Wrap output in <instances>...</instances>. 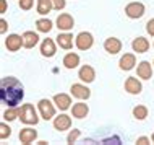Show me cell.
Instances as JSON below:
<instances>
[{
    "label": "cell",
    "mask_w": 154,
    "mask_h": 145,
    "mask_svg": "<svg viewBox=\"0 0 154 145\" xmlns=\"http://www.w3.org/2000/svg\"><path fill=\"white\" fill-rule=\"evenodd\" d=\"M24 98V88L16 77H3L0 82V99L7 106H20Z\"/></svg>",
    "instance_id": "6da1fadb"
},
{
    "label": "cell",
    "mask_w": 154,
    "mask_h": 145,
    "mask_svg": "<svg viewBox=\"0 0 154 145\" xmlns=\"http://www.w3.org/2000/svg\"><path fill=\"white\" fill-rule=\"evenodd\" d=\"M41 119L39 111L34 108V105L31 103H24V105L20 106V121L26 126H36Z\"/></svg>",
    "instance_id": "7a4b0ae2"
},
{
    "label": "cell",
    "mask_w": 154,
    "mask_h": 145,
    "mask_svg": "<svg viewBox=\"0 0 154 145\" xmlns=\"http://www.w3.org/2000/svg\"><path fill=\"white\" fill-rule=\"evenodd\" d=\"M55 109H57L55 103L47 98H42L37 101V111L41 114V119H44V121H51V119L55 118Z\"/></svg>",
    "instance_id": "3957f363"
},
{
    "label": "cell",
    "mask_w": 154,
    "mask_h": 145,
    "mask_svg": "<svg viewBox=\"0 0 154 145\" xmlns=\"http://www.w3.org/2000/svg\"><path fill=\"white\" fill-rule=\"evenodd\" d=\"M75 46L80 49V51H89L94 46V36L89 31L78 33L76 38H75Z\"/></svg>",
    "instance_id": "277c9868"
},
{
    "label": "cell",
    "mask_w": 154,
    "mask_h": 145,
    "mask_svg": "<svg viewBox=\"0 0 154 145\" xmlns=\"http://www.w3.org/2000/svg\"><path fill=\"white\" fill-rule=\"evenodd\" d=\"M144 11H146V7H144V3H141V2H130L127 7H125V15H127L130 20L141 18V16L144 15Z\"/></svg>",
    "instance_id": "5b68a950"
},
{
    "label": "cell",
    "mask_w": 154,
    "mask_h": 145,
    "mask_svg": "<svg viewBox=\"0 0 154 145\" xmlns=\"http://www.w3.org/2000/svg\"><path fill=\"white\" fill-rule=\"evenodd\" d=\"M70 95H72L73 98L76 99H81V101H85V99H89L91 96V90L86 86V83H73L70 86Z\"/></svg>",
    "instance_id": "8992f818"
},
{
    "label": "cell",
    "mask_w": 154,
    "mask_h": 145,
    "mask_svg": "<svg viewBox=\"0 0 154 145\" xmlns=\"http://www.w3.org/2000/svg\"><path fill=\"white\" fill-rule=\"evenodd\" d=\"M57 41H54L51 38H45L42 39V43H41V46H39V52H41V56L42 57H47V59H51V57L55 56V52H57Z\"/></svg>",
    "instance_id": "52a82bcc"
},
{
    "label": "cell",
    "mask_w": 154,
    "mask_h": 145,
    "mask_svg": "<svg viewBox=\"0 0 154 145\" xmlns=\"http://www.w3.org/2000/svg\"><path fill=\"white\" fill-rule=\"evenodd\" d=\"M5 47L8 49V52H18L20 49L23 47V34H16V33H11L5 38Z\"/></svg>",
    "instance_id": "ba28073f"
},
{
    "label": "cell",
    "mask_w": 154,
    "mask_h": 145,
    "mask_svg": "<svg viewBox=\"0 0 154 145\" xmlns=\"http://www.w3.org/2000/svg\"><path fill=\"white\" fill-rule=\"evenodd\" d=\"M73 118V116H72ZM72 118H70L68 114L62 113L59 116H55V118L52 119V124H54V129L59 130V132H63V130H68L70 127H72Z\"/></svg>",
    "instance_id": "9c48e42d"
},
{
    "label": "cell",
    "mask_w": 154,
    "mask_h": 145,
    "mask_svg": "<svg viewBox=\"0 0 154 145\" xmlns=\"http://www.w3.org/2000/svg\"><path fill=\"white\" fill-rule=\"evenodd\" d=\"M78 78L83 82V83H93V82L96 80V70L93 65H88V64H85V65H81L80 70H78Z\"/></svg>",
    "instance_id": "30bf717a"
},
{
    "label": "cell",
    "mask_w": 154,
    "mask_h": 145,
    "mask_svg": "<svg viewBox=\"0 0 154 145\" xmlns=\"http://www.w3.org/2000/svg\"><path fill=\"white\" fill-rule=\"evenodd\" d=\"M55 24L59 28V31H70L75 26V20L70 13H60L55 20Z\"/></svg>",
    "instance_id": "8fae6325"
},
{
    "label": "cell",
    "mask_w": 154,
    "mask_h": 145,
    "mask_svg": "<svg viewBox=\"0 0 154 145\" xmlns=\"http://www.w3.org/2000/svg\"><path fill=\"white\" fill-rule=\"evenodd\" d=\"M123 88H125V92L130 93V95H140L143 92V85H141L140 77H128L125 80Z\"/></svg>",
    "instance_id": "7c38bea8"
},
{
    "label": "cell",
    "mask_w": 154,
    "mask_h": 145,
    "mask_svg": "<svg viewBox=\"0 0 154 145\" xmlns=\"http://www.w3.org/2000/svg\"><path fill=\"white\" fill-rule=\"evenodd\" d=\"M152 72H154V67L151 65V62H148V60H141L138 64V67H136V75L141 80H151Z\"/></svg>",
    "instance_id": "4fadbf2b"
},
{
    "label": "cell",
    "mask_w": 154,
    "mask_h": 145,
    "mask_svg": "<svg viewBox=\"0 0 154 145\" xmlns=\"http://www.w3.org/2000/svg\"><path fill=\"white\" fill-rule=\"evenodd\" d=\"M52 101L55 103L57 109H60V111L72 109V96L66 95V93H57L55 96L52 98Z\"/></svg>",
    "instance_id": "5bb4252c"
},
{
    "label": "cell",
    "mask_w": 154,
    "mask_h": 145,
    "mask_svg": "<svg viewBox=\"0 0 154 145\" xmlns=\"http://www.w3.org/2000/svg\"><path fill=\"white\" fill-rule=\"evenodd\" d=\"M57 44H59L60 49H65V51H70L73 47V34L70 31H60L59 36H57Z\"/></svg>",
    "instance_id": "9a60e30c"
},
{
    "label": "cell",
    "mask_w": 154,
    "mask_h": 145,
    "mask_svg": "<svg viewBox=\"0 0 154 145\" xmlns=\"http://www.w3.org/2000/svg\"><path fill=\"white\" fill-rule=\"evenodd\" d=\"M104 51L109 52L110 56H115V54H119L122 51V41L119 38H114V36H110V38H107L104 41Z\"/></svg>",
    "instance_id": "2e32d148"
},
{
    "label": "cell",
    "mask_w": 154,
    "mask_h": 145,
    "mask_svg": "<svg viewBox=\"0 0 154 145\" xmlns=\"http://www.w3.org/2000/svg\"><path fill=\"white\" fill-rule=\"evenodd\" d=\"M119 67H120V70H127V72L128 70H133L136 67V56L131 52H125L119 60Z\"/></svg>",
    "instance_id": "e0dca14e"
},
{
    "label": "cell",
    "mask_w": 154,
    "mask_h": 145,
    "mask_svg": "<svg viewBox=\"0 0 154 145\" xmlns=\"http://www.w3.org/2000/svg\"><path fill=\"white\" fill-rule=\"evenodd\" d=\"M20 142L24 143V145H29L32 142H36L37 139V130H34V127H23L21 130H20Z\"/></svg>",
    "instance_id": "ac0fdd59"
},
{
    "label": "cell",
    "mask_w": 154,
    "mask_h": 145,
    "mask_svg": "<svg viewBox=\"0 0 154 145\" xmlns=\"http://www.w3.org/2000/svg\"><path fill=\"white\" fill-rule=\"evenodd\" d=\"M149 47H151V44H149V41L144 38V36H138V38H135L131 41V49H133V52H136V54L148 52Z\"/></svg>",
    "instance_id": "d6986e66"
},
{
    "label": "cell",
    "mask_w": 154,
    "mask_h": 145,
    "mask_svg": "<svg viewBox=\"0 0 154 145\" xmlns=\"http://www.w3.org/2000/svg\"><path fill=\"white\" fill-rule=\"evenodd\" d=\"M88 114H89V106L85 101H81V99L72 106V116L75 119H85Z\"/></svg>",
    "instance_id": "ffe728a7"
},
{
    "label": "cell",
    "mask_w": 154,
    "mask_h": 145,
    "mask_svg": "<svg viewBox=\"0 0 154 145\" xmlns=\"http://www.w3.org/2000/svg\"><path fill=\"white\" fill-rule=\"evenodd\" d=\"M39 43V34L34 31H24L23 33V47L24 49H32Z\"/></svg>",
    "instance_id": "44dd1931"
},
{
    "label": "cell",
    "mask_w": 154,
    "mask_h": 145,
    "mask_svg": "<svg viewBox=\"0 0 154 145\" xmlns=\"http://www.w3.org/2000/svg\"><path fill=\"white\" fill-rule=\"evenodd\" d=\"M80 62H81V59L76 52H66L63 56V67L68 69V70L76 69L78 65H80Z\"/></svg>",
    "instance_id": "7402d4cb"
},
{
    "label": "cell",
    "mask_w": 154,
    "mask_h": 145,
    "mask_svg": "<svg viewBox=\"0 0 154 145\" xmlns=\"http://www.w3.org/2000/svg\"><path fill=\"white\" fill-rule=\"evenodd\" d=\"M51 10H54V5H52V0H36V11L39 15H49Z\"/></svg>",
    "instance_id": "603a6c76"
},
{
    "label": "cell",
    "mask_w": 154,
    "mask_h": 145,
    "mask_svg": "<svg viewBox=\"0 0 154 145\" xmlns=\"http://www.w3.org/2000/svg\"><path fill=\"white\" fill-rule=\"evenodd\" d=\"M52 28H54V23H52V20H49V18H39V20H36V30L37 33H51L52 31Z\"/></svg>",
    "instance_id": "cb8c5ba5"
},
{
    "label": "cell",
    "mask_w": 154,
    "mask_h": 145,
    "mask_svg": "<svg viewBox=\"0 0 154 145\" xmlns=\"http://www.w3.org/2000/svg\"><path fill=\"white\" fill-rule=\"evenodd\" d=\"M133 118L136 119V121H144V119L148 118V114H149V109L144 105H136L135 108H133Z\"/></svg>",
    "instance_id": "d4e9b609"
},
{
    "label": "cell",
    "mask_w": 154,
    "mask_h": 145,
    "mask_svg": "<svg viewBox=\"0 0 154 145\" xmlns=\"http://www.w3.org/2000/svg\"><path fill=\"white\" fill-rule=\"evenodd\" d=\"M15 119H20V106H8L7 111L3 113V121H15Z\"/></svg>",
    "instance_id": "484cf974"
},
{
    "label": "cell",
    "mask_w": 154,
    "mask_h": 145,
    "mask_svg": "<svg viewBox=\"0 0 154 145\" xmlns=\"http://www.w3.org/2000/svg\"><path fill=\"white\" fill-rule=\"evenodd\" d=\"M10 135H11V127L7 126V122H2V124H0V139L7 140Z\"/></svg>",
    "instance_id": "4316f807"
},
{
    "label": "cell",
    "mask_w": 154,
    "mask_h": 145,
    "mask_svg": "<svg viewBox=\"0 0 154 145\" xmlns=\"http://www.w3.org/2000/svg\"><path fill=\"white\" fill-rule=\"evenodd\" d=\"M81 135V130L80 129H73L68 132V135H66V143H75L78 139H80Z\"/></svg>",
    "instance_id": "83f0119b"
},
{
    "label": "cell",
    "mask_w": 154,
    "mask_h": 145,
    "mask_svg": "<svg viewBox=\"0 0 154 145\" xmlns=\"http://www.w3.org/2000/svg\"><path fill=\"white\" fill-rule=\"evenodd\" d=\"M18 5H20L21 10L28 11V10L32 8V5H34V0H18Z\"/></svg>",
    "instance_id": "f1b7e54d"
},
{
    "label": "cell",
    "mask_w": 154,
    "mask_h": 145,
    "mask_svg": "<svg viewBox=\"0 0 154 145\" xmlns=\"http://www.w3.org/2000/svg\"><path fill=\"white\" fill-rule=\"evenodd\" d=\"M52 5H54V10L60 11L66 7V0H52Z\"/></svg>",
    "instance_id": "f546056e"
},
{
    "label": "cell",
    "mask_w": 154,
    "mask_h": 145,
    "mask_svg": "<svg viewBox=\"0 0 154 145\" xmlns=\"http://www.w3.org/2000/svg\"><path fill=\"white\" fill-rule=\"evenodd\" d=\"M146 31H148L149 36H154V18L146 21Z\"/></svg>",
    "instance_id": "4dcf8cb0"
},
{
    "label": "cell",
    "mask_w": 154,
    "mask_h": 145,
    "mask_svg": "<svg viewBox=\"0 0 154 145\" xmlns=\"http://www.w3.org/2000/svg\"><path fill=\"white\" fill-rule=\"evenodd\" d=\"M7 30H8V21H7L5 18H2V20H0V33H2V34H5Z\"/></svg>",
    "instance_id": "1f68e13d"
},
{
    "label": "cell",
    "mask_w": 154,
    "mask_h": 145,
    "mask_svg": "<svg viewBox=\"0 0 154 145\" xmlns=\"http://www.w3.org/2000/svg\"><path fill=\"white\" fill-rule=\"evenodd\" d=\"M136 143H138V145H148V143H151V139L146 137V135H143V137L136 139Z\"/></svg>",
    "instance_id": "d6a6232c"
},
{
    "label": "cell",
    "mask_w": 154,
    "mask_h": 145,
    "mask_svg": "<svg viewBox=\"0 0 154 145\" xmlns=\"http://www.w3.org/2000/svg\"><path fill=\"white\" fill-rule=\"evenodd\" d=\"M7 11V0H0V13H5Z\"/></svg>",
    "instance_id": "836d02e7"
},
{
    "label": "cell",
    "mask_w": 154,
    "mask_h": 145,
    "mask_svg": "<svg viewBox=\"0 0 154 145\" xmlns=\"http://www.w3.org/2000/svg\"><path fill=\"white\" fill-rule=\"evenodd\" d=\"M49 142H45V140H39V142H37V145H47Z\"/></svg>",
    "instance_id": "e575fe53"
},
{
    "label": "cell",
    "mask_w": 154,
    "mask_h": 145,
    "mask_svg": "<svg viewBox=\"0 0 154 145\" xmlns=\"http://www.w3.org/2000/svg\"><path fill=\"white\" fill-rule=\"evenodd\" d=\"M151 142L154 143V132H152V134H151Z\"/></svg>",
    "instance_id": "d590c367"
},
{
    "label": "cell",
    "mask_w": 154,
    "mask_h": 145,
    "mask_svg": "<svg viewBox=\"0 0 154 145\" xmlns=\"http://www.w3.org/2000/svg\"><path fill=\"white\" fill-rule=\"evenodd\" d=\"M152 47H154V41H152Z\"/></svg>",
    "instance_id": "8d00e7d4"
},
{
    "label": "cell",
    "mask_w": 154,
    "mask_h": 145,
    "mask_svg": "<svg viewBox=\"0 0 154 145\" xmlns=\"http://www.w3.org/2000/svg\"><path fill=\"white\" fill-rule=\"evenodd\" d=\"M152 67H154V60H152Z\"/></svg>",
    "instance_id": "74e56055"
}]
</instances>
